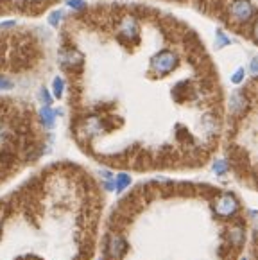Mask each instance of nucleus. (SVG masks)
I'll list each match as a JSON object with an SVG mask.
<instances>
[{
  "mask_svg": "<svg viewBox=\"0 0 258 260\" xmlns=\"http://www.w3.org/2000/svg\"><path fill=\"white\" fill-rule=\"evenodd\" d=\"M244 76H246V70H244V69H239V70H237V72L232 76V81H233L235 84H239V83H242V81H244Z\"/></svg>",
  "mask_w": 258,
  "mask_h": 260,
  "instance_id": "dca6fc26",
  "label": "nucleus"
},
{
  "mask_svg": "<svg viewBox=\"0 0 258 260\" xmlns=\"http://www.w3.org/2000/svg\"><path fill=\"white\" fill-rule=\"evenodd\" d=\"M246 104H247L246 95H242V93H235V95L232 97V101H230V106H232L233 113H240V111H244Z\"/></svg>",
  "mask_w": 258,
  "mask_h": 260,
  "instance_id": "1a4fd4ad",
  "label": "nucleus"
},
{
  "mask_svg": "<svg viewBox=\"0 0 258 260\" xmlns=\"http://www.w3.org/2000/svg\"><path fill=\"white\" fill-rule=\"evenodd\" d=\"M40 119H42V124L45 127H52L54 120H56V111L50 106H43L42 110H40Z\"/></svg>",
  "mask_w": 258,
  "mask_h": 260,
  "instance_id": "0eeeda50",
  "label": "nucleus"
},
{
  "mask_svg": "<svg viewBox=\"0 0 258 260\" xmlns=\"http://www.w3.org/2000/svg\"><path fill=\"white\" fill-rule=\"evenodd\" d=\"M67 4H69V8H72L74 11H81V9L86 8V2H84V0H67Z\"/></svg>",
  "mask_w": 258,
  "mask_h": 260,
  "instance_id": "4468645a",
  "label": "nucleus"
},
{
  "mask_svg": "<svg viewBox=\"0 0 258 260\" xmlns=\"http://www.w3.org/2000/svg\"><path fill=\"white\" fill-rule=\"evenodd\" d=\"M106 249H108V255H110L111 258L118 260L125 253L127 246H125V241L120 237V235H110V237H108Z\"/></svg>",
  "mask_w": 258,
  "mask_h": 260,
  "instance_id": "39448f33",
  "label": "nucleus"
},
{
  "mask_svg": "<svg viewBox=\"0 0 258 260\" xmlns=\"http://www.w3.org/2000/svg\"><path fill=\"white\" fill-rule=\"evenodd\" d=\"M118 32L124 40H133V42H138V36H140V31H138V23L133 16H125L124 20L118 25Z\"/></svg>",
  "mask_w": 258,
  "mask_h": 260,
  "instance_id": "20e7f679",
  "label": "nucleus"
},
{
  "mask_svg": "<svg viewBox=\"0 0 258 260\" xmlns=\"http://www.w3.org/2000/svg\"><path fill=\"white\" fill-rule=\"evenodd\" d=\"M129 183H131V176L125 174V172H120V174H117V176L113 178V185L117 192H124L125 188L129 187Z\"/></svg>",
  "mask_w": 258,
  "mask_h": 260,
  "instance_id": "6e6552de",
  "label": "nucleus"
},
{
  "mask_svg": "<svg viewBox=\"0 0 258 260\" xmlns=\"http://www.w3.org/2000/svg\"><path fill=\"white\" fill-rule=\"evenodd\" d=\"M178 63H179L178 54L171 52V50H164V52L156 54L151 59V69L156 76H167V74H171L178 67Z\"/></svg>",
  "mask_w": 258,
  "mask_h": 260,
  "instance_id": "f257e3e1",
  "label": "nucleus"
},
{
  "mask_svg": "<svg viewBox=\"0 0 258 260\" xmlns=\"http://www.w3.org/2000/svg\"><path fill=\"white\" fill-rule=\"evenodd\" d=\"M61 18H63V11H59V9H57V11H54L52 15L49 16V23H50V25H57V23L61 22Z\"/></svg>",
  "mask_w": 258,
  "mask_h": 260,
  "instance_id": "2eb2a0df",
  "label": "nucleus"
},
{
  "mask_svg": "<svg viewBox=\"0 0 258 260\" xmlns=\"http://www.w3.org/2000/svg\"><path fill=\"white\" fill-rule=\"evenodd\" d=\"M239 210V201L233 194L224 192L222 196H219L215 201V214L220 217H232L235 212Z\"/></svg>",
  "mask_w": 258,
  "mask_h": 260,
  "instance_id": "f03ea898",
  "label": "nucleus"
},
{
  "mask_svg": "<svg viewBox=\"0 0 258 260\" xmlns=\"http://www.w3.org/2000/svg\"><path fill=\"white\" fill-rule=\"evenodd\" d=\"M61 61H63L64 67H70V69H79V67H83L84 57H83V54L77 52V50L69 49L67 52H63Z\"/></svg>",
  "mask_w": 258,
  "mask_h": 260,
  "instance_id": "423d86ee",
  "label": "nucleus"
},
{
  "mask_svg": "<svg viewBox=\"0 0 258 260\" xmlns=\"http://www.w3.org/2000/svg\"><path fill=\"white\" fill-rule=\"evenodd\" d=\"M0 226H2V222H0Z\"/></svg>",
  "mask_w": 258,
  "mask_h": 260,
  "instance_id": "aec40b11",
  "label": "nucleus"
},
{
  "mask_svg": "<svg viewBox=\"0 0 258 260\" xmlns=\"http://www.w3.org/2000/svg\"><path fill=\"white\" fill-rule=\"evenodd\" d=\"M6 138H8V129H6V126L0 124V142H4Z\"/></svg>",
  "mask_w": 258,
  "mask_h": 260,
  "instance_id": "6ab92c4d",
  "label": "nucleus"
},
{
  "mask_svg": "<svg viewBox=\"0 0 258 260\" xmlns=\"http://www.w3.org/2000/svg\"><path fill=\"white\" fill-rule=\"evenodd\" d=\"M13 88V83L8 79V77H2L0 76V90H11Z\"/></svg>",
  "mask_w": 258,
  "mask_h": 260,
  "instance_id": "f3484780",
  "label": "nucleus"
},
{
  "mask_svg": "<svg viewBox=\"0 0 258 260\" xmlns=\"http://www.w3.org/2000/svg\"><path fill=\"white\" fill-rule=\"evenodd\" d=\"M213 172H215L217 176H224V174L228 172V164L224 160H217L215 164H213Z\"/></svg>",
  "mask_w": 258,
  "mask_h": 260,
  "instance_id": "f8f14e48",
  "label": "nucleus"
},
{
  "mask_svg": "<svg viewBox=\"0 0 258 260\" xmlns=\"http://www.w3.org/2000/svg\"><path fill=\"white\" fill-rule=\"evenodd\" d=\"M256 72H258V59L256 57H253V59H251V76H256Z\"/></svg>",
  "mask_w": 258,
  "mask_h": 260,
  "instance_id": "a211bd4d",
  "label": "nucleus"
},
{
  "mask_svg": "<svg viewBox=\"0 0 258 260\" xmlns=\"http://www.w3.org/2000/svg\"><path fill=\"white\" fill-rule=\"evenodd\" d=\"M230 239H232V242L235 246H240L244 241V230L242 226H233L232 230H230Z\"/></svg>",
  "mask_w": 258,
  "mask_h": 260,
  "instance_id": "9d476101",
  "label": "nucleus"
},
{
  "mask_svg": "<svg viewBox=\"0 0 258 260\" xmlns=\"http://www.w3.org/2000/svg\"><path fill=\"white\" fill-rule=\"evenodd\" d=\"M232 16L237 20L239 23H246L247 20L253 18L254 15V6L251 4L249 0H235L232 4Z\"/></svg>",
  "mask_w": 258,
  "mask_h": 260,
  "instance_id": "7ed1b4c3",
  "label": "nucleus"
},
{
  "mask_svg": "<svg viewBox=\"0 0 258 260\" xmlns=\"http://www.w3.org/2000/svg\"><path fill=\"white\" fill-rule=\"evenodd\" d=\"M63 90H64V83L61 77H56V79L52 81V92H54V97H57L59 99L61 95H63Z\"/></svg>",
  "mask_w": 258,
  "mask_h": 260,
  "instance_id": "9b49d317",
  "label": "nucleus"
},
{
  "mask_svg": "<svg viewBox=\"0 0 258 260\" xmlns=\"http://www.w3.org/2000/svg\"><path fill=\"white\" fill-rule=\"evenodd\" d=\"M215 35H217V45H215L217 49H222V47H226V45H230V43H232V40L224 35L222 31H217Z\"/></svg>",
  "mask_w": 258,
  "mask_h": 260,
  "instance_id": "ddd939ff",
  "label": "nucleus"
}]
</instances>
